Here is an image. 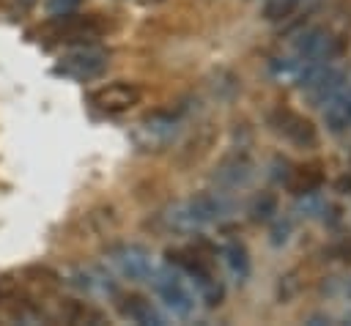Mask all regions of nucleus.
I'll list each match as a JSON object with an SVG mask.
<instances>
[{
	"label": "nucleus",
	"mask_w": 351,
	"mask_h": 326,
	"mask_svg": "<svg viewBox=\"0 0 351 326\" xmlns=\"http://www.w3.org/2000/svg\"><path fill=\"white\" fill-rule=\"evenodd\" d=\"M225 211H228V203H225L219 195L203 192V195H197V197H189V200H184V203L170 205L167 214H165V222H167L173 230H178V233H195V230H200V227L217 222Z\"/></svg>",
	"instance_id": "f257e3e1"
},
{
	"label": "nucleus",
	"mask_w": 351,
	"mask_h": 326,
	"mask_svg": "<svg viewBox=\"0 0 351 326\" xmlns=\"http://www.w3.org/2000/svg\"><path fill=\"white\" fill-rule=\"evenodd\" d=\"M167 263L192 279V285L197 288V293H200V299L206 301V307L222 304L225 288H222V282L211 274V268L203 263V258H200L197 252H192V249H167Z\"/></svg>",
	"instance_id": "f03ea898"
},
{
	"label": "nucleus",
	"mask_w": 351,
	"mask_h": 326,
	"mask_svg": "<svg viewBox=\"0 0 351 326\" xmlns=\"http://www.w3.org/2000/svg\"><path fill=\"white\" fill-rule=\"evenodd\" d=\"M148 282H151L154 293L159 296V301H162L173 315L189 318V315L195 312V293L189 290V285H186V279H184V274H181L178 268H170V266L156 268Z\"/></svg>",
	"instance_id": "7ed1b4c3"
},
{
	"label": "nucleus",
	"mask_w": 351,
	"mask_h": 326,
	"mask_svg": "<svg viewBox=\"0 0 351 326\" xmlns=\"http://www.w3.org/2000/svg\"><path fill=\"white\" fill-rule=\"evenodd\" d=\"M110 63V55L101 49V47H77L71 52H66L58 63H55V74L58 77H66V79H74V82H88L93 77H99Z\"/></svg>",
	"instance_id": "20e7f679"
},
{
	"label": "nucleus",
	"mask_w": 351,
	"mask_h": 326,
	"mask_svg": "<svg viewBox=\"0 0 351 326\" xmlns=\"http://www.w3.org/2000/svg\"><path fill=\"white\" fill-rule=\"evenodd\" d=\"M107 263L126 279L134 282H148L151 274L156 271V263L151 258V252L140 244H115L107 249Z\"/></svg>",
	"instance_id": "39448f33"
},
{
	"label": "nucleus",
	"mask_w": 351,
	"mask_h": 326,
	"mask_svg": "<svg viewBox=\"0 0 351 326\" xmlns=\"http://www.w3.org/2000/svg\"><path fill=\"white\" fill-rule=\"evenodd\" d=\"M143 99V90L134 85V82H110V85H101L90 93V104L101 112H110V115H118V112H126L132 110L134 104H140Z\"/></svg>",
	"instance_id": "423d86ee"
},
{
	"label": "nucleus",
	"mask_w": 351,
	"mask_h": 326,
	"mask_svg": "<svg viewBox=\"0 0 351 326\" xmlns=\"http://www.w3.org/2000/svg\"><path fill=\"white\" fill-rule=\"evenodd\" d=\"M271 123H274V129H277L285 140H291V142L299 145V148H310V145H315V140H318L315 126H313L304 115H299V112L277 110V112L271 115Z\"/></svg>",
	"instance_id": "0eeeda50"
},
{
	"label": "nucleus",
	"mask_w": 351,
	"mask_h": 326,
	"mask_svg": "<svg viewBox=\"0 0 351 326\" xmlns=\"http://www.w3.org/2000/svg\"><path fill=\"white\" fill-rule=\"evenodd\" d=\"M69 282L88 293V296H112L115 293V282L110 279V274L99 271V268H90V266H80V268H71L69 271Z\"/></svg>",
	"instance_id": "6e6552de"
},
{
	"label": "nucleus",
	"mask_w": 351,
	"mask_h": 326,
	"mask_svg": "<svg viewBox=\"0 0 351 326\" xmlns=\"http://www.w3.org/2000/svg\"><path fill=\"white\" fill-rule=\"evenodd\" d=\"M118 312H121L126 321L140 323V326H162V323H165L162 315L156 312V307H154L145 296H137V293L123 296V299L118 301Z\"/></svg>",
	"instance_id": "1a4fd4ad"
},
{
	"label": "nucleus",
	"mask_w": 351,
	"mask_h": 326,
	"mask_svg": "<svg viewBox=\"0 0 351 326\" xmlns=\"http://www.w3.org/2000/svg\"><path fill=\"white\" fill-rule=\"evenodd\" d=\"M324 121L332 134H343L351 129V88L340 90L329 99V104L324 110Z\"/></svg>",
	"instance_id": "9d476101"
},
{
	"label": "nucleus",
	"mask_w": 351,
	"mask_h": 326,
	"mask_svg": "<svg viewBox=\"0 0 351 326\" xmlns=\"http://www.w3.org/2000/svg\"><path fill=\"white\" fill-rule=\"evenodd\" d=\"M332 44H335V38L326 30L313 27L296 41V52H299L302 60H324V58L332 55Z\"/></svg>",
	"instance_id": "9b49d317"
},
{
	"label": "nucleus",
	"mask_w": 351,
	"mask_h": 326,
	"mask_svg": "<svg viewBox=\"0 0 351 326\" xmlns=\"http://www.w3.org/2000/svg\"><path fill=\"white\" fill-rule=\"evenodd\" d=\"M99 33H101V25L93 16L74 19V16L63 14V22L58 27V38L60 41H93Z\"/></svg>",
	"instance_id": "f8f14e48"
},
{
	"label": "nucleus",
	"mask_w": 351,
	"mask_h": 326,
	"mask_svg": "<svg viewBox=\"0 0 351 326\" xmlns=\"http://www.w3.org/2000/svg\"><path fill=\"white\" fill-rule=\"evenodd\" d=\"M250 175H252V164L247 156H230L217 170V181L225 186H244L250 181Z\"/></svg>",
	"instance_id": "ddd939ff"
},
{
	"label": "nucleus",
	"mask_w": 351,
	"mask_h": 326,
	"mask_svg": "<svg viewBox=\"0 0 351 326\" xmlns=\"http://www.w3.org/2000/svg\"><path fill=\"white\" fill-rule=\"evenodd\" d=\"M140 131L148 134V145L151 142H165L176 134V121L167 118V115H148L143 123H140Z\"/></svg>",
	"instance_id": "4468645a"
},
{
	"label": "nucleus",
	"mask_w": 351,
	"mask_h": 326,
	"mask_svg": "<svg viewBox=\"0 0 351 326\" xmlns=\"http://www.w3.org/2000/svg\"><path fill=\"white\" fill-rule=\"evenodd\" d=\"M285 184L293 189V195H313L321 186V173H318V167H293L291 178Z\"/></svg>",
	"instance_id": "2eb2a0df"
},
{
	"label": "nucleus",
	"mask_w": 351,
	"mask_h": 326,
	"mask_svg": "<svg viewBox=\"0 0 351 326\" xmlns=\"http://www.w3.org/2000/svg\"><path fill=\"white\" fill-rule=\"evenodd\" d=\"M225 260H228V268H230V274H233V277L244 279V277L250 274V255H247L244 244L230 241V244L225 247Z\"/></svg>",
	"instance_id": "dca6fc26"
},
{
	"label": "nucleus",
	"mask_w": 351,
	"mask_h": 326,
	"mask_svg": "<svg viewBox=\"0 0 351 326\" xmlns=\"http://www.w3.org/2000/svg\"><path fill=\"white\" fill-rule=\"evenodd\" d=\"M274 214H277V197L271 192H261L250 205V219L252 222H269Z\"/></svg>",
	"instance_id": "f3484780"
},
{
	"label": "nucleus",
	"mask_w": 351,
	"mask_h": 326,
	"mask_svg": "<svg viewBox=\"0 0 351 326\" xmlns=\"http://www.w3.org/2000/svg\"><path fill=\"white\" fill-rule=\"evenodd\" d=\"M296 8H299V0H269V3L263 5V16L271 19V22H277V19L293 16Z\"/></svg>",
	"instance_id": "a211bd4d"
},
{
	"label": "nucleus",
	"mask_w": 351,
	"mask_h": 326,
	"mask_svg": "<svg viewBox=\"0 0 351 326\" xmlns=\"http://www.w3.org/2000/svg\"><path fill=\"white\" fill-rule=\"evenodd\" d=\"M77 5H80V0H47V11H49L52 16H63V14H71Z\"/></svg>",
	"instance_id": "6ab92c4d"
},
{
	"label": "nucleus",
	"mask_w": 351,
	"mask_h": 326,
	"mask_svg": "<svg viewBox=\"0 0 351 326\" xmlns=\"http://www.w3.org/2000/svg\"><path fill=\"white\" fill-rule=\"evenodd\" d=\"M337 252H340V258H343V260H351V238H348V241H343V244L337 247Z\"/></svg>",
	"instance_id": "aec40b11"
},
{
	"label": "nucleus",
	"mask_w": 351,
	"mask_h": 326,
	"mask_svg": "<svg viewBox=\"0 0 351 326\" xmlns=\"http://www.w3.org/2000/svg\"><path fill=\"white\" fill-rule=\"evenodd\" d=\"M337 186H340V189H343V192H346V189H348V192H351V178H343V181H340V184H337Z\"/></svg>",
	"instance_id": "412c9836"
},
{
	"label": "nucleus",
	"mask_w": 351,
	"mask_h": 326,
	"mask_svg": "<svg viewBox=\"0 0 351 326\" xmlns=\"http://www.w3.org/2000/svg\"><path fill=\"white\" fill-rule=\"evenodd\" d=\"M348 290H351V288H348Z\"/></svg>",
	"instance_id": "4be33fe9"
}]
</instances>
